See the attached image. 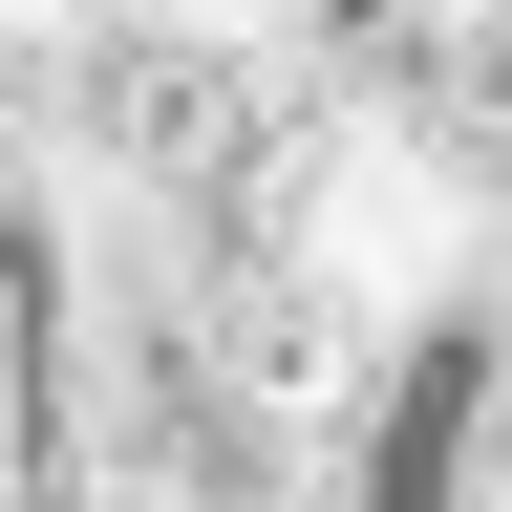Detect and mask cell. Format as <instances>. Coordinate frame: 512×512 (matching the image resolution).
Instances as JSON below:
<instances>
[{
	"label": "cell",
	"mask_w": 512,
	"mask_h": 512,
	"mask_svg": "<svg viewBox=\"0 0 512 512\" xmlns=\"http://www.w3.org/2000/svg\"><path fill=\"white\" fill-rule=\"evenodd\" d=\"M43 363H64V299H43V214L0 235V512H43Z\"/></svg>",
	"instance_id": "1"
}]
</instances>
